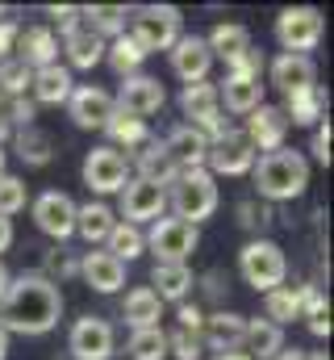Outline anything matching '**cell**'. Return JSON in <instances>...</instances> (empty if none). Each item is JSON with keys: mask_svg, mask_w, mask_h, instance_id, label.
Here are the masks:
<instances>
[{"mask_svg": "<svg viewBox=\"0 0 334 360\" xmlns=\"http://www.w3.org/2000/svg\"><path fill=\"white\" fill-rule=\"evenodd\" d=\"M267 76H272V84L284 92H301V89H314L318 84V68H314V59L309 55H276L272 59V68H267Z\"/></svg>", "mask_w": 334, "mask_h": 360, "instance_id": "obj_23", "label": "cell"}, {"mask_svg": "<svg viewBox=\"0 0 334 360\" xmlns=\"http://www.w3.org/2000/svg\"><path fill=\"white\" fill-rule=\"evenodd\" d=\"M63 51H67V63L80 68V72H92L96 63H105V38H100L84 17L72 30H63ZM72 68H67V72H72Z\"/></svg>", "mask_w": 334, "mask_h": 360, "instance_id": "obj_22", "label": "cell"}, {"mask_svg": "<svg viewBox=\"0 0 334 360\" xmlns=\"http://www.w3.org/2000/svg\"><path fill=\"white\" fill-rule=\"evenodd\" d=\"M196 243H201V231L180 222V218H155L151 235H147V248L155 252V264H188Z\"/></svg>", "mask_w": 334, "mask_h": 360, "instance_id": "obj_8", "label": "cell"}, {"mask_svg": "<svg viewBox=\"0 0 334 360\" xmlns=\"http://www.w3.org/2000/svg\"><path fill=\"white\" fill-rule=\"evenodd\" d=\"M80 17L100 34V38H117V34H126V25H130V8H126V4H88V8H80Z\"/></svg>", "mask_w": 334, "mask_h": 360, "instance_id": "obj_38", "label": "cell"}, {"mask_svg": "<svg viewBox=\"0 0 334 360\" xmlns=\"http://www.w3.org/2000/svg\"><path fill=\"white\" fill-rule=\"evenodd\" d=\"M301 319L318 340H330V302L318 285H301Z\"/></svg>", "mask_w": 334, "mask_h": 360, "instance_id": "obj_37", "label": "cell"}, {"mask_svg": "<svg viewBox=\"0 0 334 360\" xmlns=\"http://www.w3.org/2000/svg\"><path fill=\"white\" fill-rule=\"evenodd\" d=\"M326 34V21H322V8L314 4H293V8H280L276 17V42L284 46V55H309Z\"/></svg>", "mask_w": 334, "mask_h": 360, "instance_id": "obj_6", "label": "cell"}, {"mask_svg": "<svg viewBox=\"0 0 334 360\" xmlns=\"http://www.w3.org/2000/svg\"><path fill=\"white\" fill-rule=\"evenodd\" d=\"M121 197V218L130 222V226H142V222H155V218H163L167 210V193L159 184H147V180L130 176V184L117 193ZM117 218V222H121Z\"/></svg>", "mask_w": 334, "mask_h": 360, "instance_id": "obj_14", "label": "cell"}, {"mask_svg": "<svg viewBox=\"0 0 334 360\" xmlns=\"http://www.w3.org/2000/svg\"><path fill=\"white\" fill-rule=\"evenodd\" d=\"M80 176L92 193L113 197V193H121V188L130 184V160H126L121 151H113V147H96V151L84 155Z\"/></svg>", "mask_w": 334, "mask_h": 360, "instance_id": "obj_9", "label": "cell"}, {"mask_svg": "<svg viewBox=\"0 0 334 360\" xmlns=\"http://www.w3.org/2000/svg\"><path fill=\"white\" fill-rule=\"evenodd\" d=\"M8 143H13V151H17V160H21L25 168H46V164L59 155V151H55V139H51L38 122H34V126H17Z\"/></svg>", "mask_w": 334, "mask_h": 360, "instance_id": "obj_25", "label": "cell"}, {"mask_svg": "<svg viewBox=\"0 0 334 360\" xmlns=\"http://www.w3.org/2000/svg\"><path fill=\"white\" fill-rule=\"evenodd\" d=\"M80 276H84V285L96 289V293H117V289L126 285V264L113 260L109 252H84Z\"/></svg>", "mask_w": 334, "mask_h": 360, "instance_id": "obj_24", "label": "cell"}, {"mask_svg": "<svg viewBox=\"0 0 334 360\" xmlns=\"http://www.w3.org/2000/svg\"><path fill=\"white\" fill-rule=\"evenodd\" d=\"M25 201H29V193H25V180L21 176H0V218H13V214H21L25 210Z\"/></svg>", "mask_w": 334, "mask_h": 360, "instance_id": "obj_44", "label": "cell"}, {"mask_svg": "<svg viewBox=\"0 0 334 360\" xmlns=\"http://www.w3.org/2000/svg\"><path fill=\"white\" fill-rule=\"evenodd\" d=\"M167 155H171V164L180 168V172H196V168H205V155H209V139L196 130V126H188V122H180V126H171L163 139Z\"/></svg>", "mask_w": 334, "mask_h": 360, "instance_id": "obj_19", "label": "cell"}, {"mask_svg": "<svg viewBox=\"0 0 334 360\" xmlns=\"http://www.w3.org/2000/svg\"><path fill=\"white\" fill-rule=\"evenodd\" d=\"M205 46H209L213 59L234 63L239 55H247L250 51V30L247 25H239V21H222V25H213V34L205 38Z\"/></svg>", "mask_w": 334, "mask_h": 360, "instance_id": "obj_32", "label": "cell"}, {"mask_svg": "<svg viewBox=\"0 0 334 360\" xmlns=\"http://www.w3.org/2000/svg\"><path fill=\"white\" fill-rule=\"evenodd\" d=\"M121 319H126L134 331L159 327V319H163V302L151 293V285H138V289L126 293V302H121Z\"/></svg>", "mask_w": 334, "mask_h": 360, "instance_id": "obj_31", "label": "cell"}, {"mask_svg": "<svg viewBox=\"0 0 334 360\" xmlns=\"http://www.w3.org/2000/svg\"><path fill=\"white\" fill-rule=\"evenodd\" d=\"M167 59H171V72H175L184 84L205 80V76H209V68H213V55H209L205 38H196V34H180V42L167 51Z\"/></svg>", "mask_w": 334, "mask_h": 360, "instance_id": "obj_20", "label": "cell"}, {"mask_svg": "<svg viewBox=\"0 0 334 360\" xmlns=\"http://www.w3.org/2000/svg\"><path fill=\"white\" fill-rule=\"evenodd\" d=\"M42 276L51 281V285H63V281H76L80 276V256L72 252V248H63V243H55L51 252H42Z\"/></svg>", "mask_w": 334, "mask_h": 360, "instance_id": "obj_40", "label": "cell"}, {"mask_svg": "<svg viewBox=\"0 0 334 360\" xmlns=\"http://www.w3.org/2000/svg\"><path fill=\"white\" fill-rule=\"evenodd\" d=\"M13 51H17L13 59H21L29 72H42L51 63H59V34L51 25H25L17 34V46Z\"/></svg>", "mask_w": 334, "mask_h": 360, "instance_id": "obj_18", "label": "cell"}, {"mask_svg": "<svg viewBox=\"0 0 334 360\" xmlns=\"http://www.w3.org/2000/svg\"><path fill=\"white\" fill-rule=\"evenodd\" d=\"M8 281H13V272L4 269V260H0V297H4V289H8Z\"/></svg>", "mask_w": 334, "mask_h": 360, "instance_id": "obj_54", "label": "cell"}, {"mask_svg": "<svg viewBox=\"0 0 334 360\" xmlns=\"http://www.w3.org/2000/svg\"><path fill=\"white\" fill-rule=\"evenodd\" d=\"M180 109H184L188 126H196L205 139H218L226 130V117H222V105H218V84H209V80L184 84L180 89Z\"/></svg>", "mask_w": 334, "mask_h": 360, "instance_id": "obj_11", "label": "cell"}, {"mask_svg": "<svg viewBox=\"0 0 334 360\" xmlns=\"http://www.w3.org/2000/svg\"><path fill=\"white\" fill-rule=\"evenodd\" d=\"M167 101L163 84L155 80V76H130L126 84H121V92L113 96V105H117V113H130V117H138V122H147L151 113H159Z\"/></svg>", "mask_w": 334, "mask_h": 360, "instance_id": "obj_15", "label": "cell"}, {"mask_svg": "<svg viewBox=\"0 0 334 360\" xmlns=\"http://www.w3.org/2000/svg\"><path fill=\"white\" fill-rule=\"evenodd\" d=\"M167 205H171V218H180L188 226H201L218 210V180L209 176L205 168L180 172L171 180V188H167Z\"/></svg>", "mask_w": 334, "mask_h": 360, "instance_id": "obj_3", "label": "cell"}, {"mask_svg": "<svg viewBox=\"0 0 334 360\" xmlns=\"http://www.w3.org/2000/svg\"><path fill=\"white\" fill-rule=\"evenodd\" d=\"M309 151H314V160H318L322 168H330V117L314 126V143H309Z\"/></svg>", "mask_w": 334, "mask_h": 360, "instance_id": "obj_46", "label": "cell"}, {"mask_svg": "<svg viewBox=\"0 0 334 360\" xmlns=\"http://www.w3.org/2000/svg\"><path fill=\"white\" fill-rule=\"evenodd\" d=\"M29 214H34V226H38L42 235H51L55 243H67V239L76 235V201H72L63 188L38 193L34 205H29Z\"/></svg>", "mask_w": 334, "mask_h": 360, "instance_id": "obj_10", "label": "cell"}, {"mask_svg": "<svg viewBox=\"0 0 334 360\" xmlns=\"http://www.w3.org/2000/svg\"><path fill=\"white\" fill-rule=\"evenodd\" d=\"M234 214H239V226L250 231L255 239H263V231L272 226V210H267V201H259V197H243V201L234 205Z\"/></svg>", "mask_w": 334, "mask_h": 360, "instance_id": "obj_42", "label": "cell"}, {"mask_svg": "<svg viewBox=\"0 0 334 360\" xmlns=\"http://www.w3.org/2000/svg\"><path fill=\"white\" fill-rule=\"evenodd\" d=\"M243 335H247V319L234 310H213L201 323V344L205 352H243Z\"/></svg>", "mask_w": 334, "mask_h": 360, "instance_id": "obj_16", "label": "cell"}, {"mask_svg": "<svg viewBox=\"0 0 334 360\" xmlns=\"http://www.w3.org/2000/svg\"><path fill=\"white\" fill-rule=\"evenodd\" d=\"M126 352H130V360H167V331H163V327L130 331Z\"/></svg>", "mask_w": 334, "mask_h": 360, "instance_id": "obj_41", "label": "cell"}, {"mask_svg": "<svg viewBox=\"0 0 334 360\" xmlns=\"http://www.w3.org/2000/svg\"><path fill=\"white\" fill-rule=\"evenodd\" d=\"M113 348H117L113 327L100 314H84V319L72 323V331H67V352H72V360H109Z\"/></svg>", "mask_w": 334, "mask_h": 360, "instance_id": "obj_12", "label": "cell"}, {"mask_svg": "<svg viewBox=\"0 0 334 360\" xmlns=\"http://www.w3.org/2000/svg\"><path fill=\"white\" fill-rule=\"evenodd\" d=\"M130 172H138V180H147V184H159V188H171V180L180 176V168L171 164V155H167L163 139H147L138 151H134V160H130Z\"/></svg>", "mask_w": 334, "mask_h": 360, "instance_id": "obj_21", "label": "cell"}, {"mask_svg": "<svg viewBox=\"0 0 334 360\" xmlns=\"http://www.w3.org/2000/svg\"><path fill=\"white\" fill-rule=\"evenodd\" d=\"M284 348V327L267 323V319H247V335H243V352L250 360H272Z\"/></svg>", "mask_w": 334, "mask_h": 360, "instance_id": "obj_33", "label": "cell"}, {"mask_svg": "<svg viewBox=\"0 0 334 360\" xmlns=\"http://www.w3.org/2000/svg\"><path fill=\"white\" fill-rule=\"evenodd\" d=\"M72 89H76V80H72V72L63 63H51V68L34 72V80H29L34 105H67Z\"/></svg>", "mask_w": 334, "mask_h": 360, "instance_id": "obj_29", "label": "cell"}, {"mask_svg": "<svg viewBox=\"0 0 334 360\" xmlns=\"http://www.w3.org/2000/svg\"><path fill=\"white\" fill-rule=\"evenodd\" d=\"M284 117H288V126H309V130L318 122H326V89L314 84V89L288 92L284 96Z\"/></svg>", "mask_w": 334, "mask_h": 360, "instance_id": "obj_27", "label": "cell"}, {"mask_svg": "<svg viewBox=\"0 0 334 360\" xmlns=\"http://www.w3.org/2000/svg\"><path fill=\"white\" fill-rule=\"evenodd\" d=\"M126 34H130L147 55L171 51V46L180 42V34H184V17H180L175 4H142V8H130Z\"/></svg>", "mask_w": 334, "mask_h": 360, "instance_id": "obj_4", "label": "cell"}, {"mask_svg": "<svg viewBox=\"0 0 334 360\" xmlns=\"http://www.w3.org/2000/svg\"><path fill=\"white\" fill-rule=\"evenodd\" d=\"M113 226H117V214H113L109 201H84V205H76V235H80L88 248L92 243H105Z\"/></svg>", "mask_w": 334, "mask_h": 360, "instance_id": "obj_28", "label": "cell"}, {"mask_svg": "<svg viewBox=\"0 0 334 360\" xmlns=\"http://www.w3.org/2000/svg\"><path fill=\"white\" fill-rule=\"evenodd\" d=\"M218 360H250V356H247V352H222Z\"/></svg>", "mask_w": 334, "mask_h": 360, "instance_id": "obj_56", "label": "cell"}, {"mask_svg": "<svg viewBox=\"0 0 334 360\" xmlns=\"http://www.w3.org/2000/svg\"><path fill=\"white\" fill-rule=\"evenodd\" d=\"M105 63H109L121 80H130V76H138V68L147 63V51H142L130 34H117V38L105 42Z\"/></svg>", "mask_w": 334, "mask_h": 360, "instance_id": "obj_34", "label": "cell"}, {"mask_svg": "<svg viewBox=\"0 0 334 360\" xmlns=\"http://www.w3.org/2000/svg\"><path fill=\"white\" fill-rule=\"evenodd\" d=\"M63 314V293L42 272H17L0 297V327L8 335H51Z\"/></svg>", "mask_w": 334, "mask_h": 360, "instance_id": "obj_1", "label": "cell"}, {"mask_svg": "<svg viewBox=\"0 0 334 360\" xmlns=\"http://www.w3.org/2000/svg\"><path fill=\"white\" fill-rule=\"evenodd\" d=\"M175 319H180V331H196V335H201V323H205V314H201V306H188V302H184Z\"/></svg>", "mask_w": 334, "mask_h": 360, "instance_id": "obj_51", "label": "cell"}, {"mask_svg": "<svg viewBox=\"0 0 334 360\" xmlns=\"http://www.w3.org/2000/svg\"><path fill=\"white\" fill-rule=\"evenodd\" d=\"M29 80H34V72L21 59H4L0 63V92L4 96H25L29 92Z\"/></svg>", "mask_w": 334, "mask_h": 360, "instance_id": "obj_43", "label": "cell"}, {"mask_svg": "<svg viewBox=\"0 0 334 360\" xmlns=\"http://www.w3.org/2000/svg\"><path fill=\"white\" fill-rule=\"evenodd\" d=\"M105 134L113 139V151H138L147 139H151V126L147 122H138V117H130V113H113L109 117V126H105Z\"/></svg>", "mask_w": 334, "mask_h": 360, "instance_id": "obj_39", "label": "cell"}, {"mask_svg": "<svg viewBox=\"0 0 334 360\" xmlns=\"http://www.w3.org/2000/svg\"><path fill=\"white\" fill-rule=\"evenodd\" d=\"M259 72H263V55L250 46L247 55H239L234 63H226V76H255L259 80Z\"/></svg>", "mask_w": 334, "mask_h": 360, "instance_id": "obj_47", "label": "cell"}, {"mask_svg": "<svg viewBox=\"0 0 334 360\" xmlns=\"http://www.w3.org/2000/svg\"><path fill=\"white\" fill-rule=\"evenodd\" d=\"M255 147L243 130H222L218 139H209V155H205V172L218 180V176H247L250 164H255Z\"/></svg>", "mask_w": 334, "mask_h": 360, "instance_id": "obj_7", "label": "cell"}, {"mask_svg": "<svg viewBox=\"0 0 334 360\" xmlns=\"http://www.w3.org/2000/svg\"><path fill=\"white\" fill-rule=\"evenodd\" d=\"M250 184L259 201H293L309 188V160L293 147L267 151L250 164Z\"/></svg>", "mask_w": 334, "mask_h": 360, "instance_id": "obj_2", "label": "cell"}, {"mask_svg": "<svg viewBox=\"0 0 334 360\" xmlns=\"http://www.w3.org/2000/svg\"><path fill=\"white\" fill-rule=\"evenodd\" d=\"M0 176H4V147H0Z\"/></svg>", "mask_w": 334, "mask_h": 360, "instance_id": "obj_58", "label": "cell"}, {"mask_svg": "<svg viewBox=\"0 0 334 360\" xmlns=\"http://www.w3.org/2000/svg\"><path fill=\"white\" fill-rule=\"evenodd\" d=\"M113 113H117L113 92L96 89V84H76L72 96H67V117H72L80 130H105Z\"/></svg>", "mask_w": 334, "mask_h": 360, "instance_id": "obj_13", "label": "cell"}, {"mask_svg": "<svg viewBox=\"0 0 334 360\" xmlns=\"http://www.w3.org/2000/svg\"><path fill=\"white\" fill-rule=\"evenodd\" d=\"M17 34H21V25H17V21H0V63H4V59H13Z\"/></svg>", "mask_w": 334, "mask_h": 360, "instance_id": "obj_49", "label": "cell"}, {"mask_svg": "<svg viewBox=\"0 0 334 360\" xmlns=\"http://www.w3.org/2000/svg\"><path fill=\"white\" fill-rule=\"evenodd\" d=\"M46 17H55V25H59V34H63V30H72V25L80 21V8H76V4H63V8H59V4H51V8H46Z\"/></svg>", "mask_w": 334, "mask_h": 360, "instance_id": "obj_48", "label": "cell"}, {"mask_svg": "<svg viewBox=\"0 0 334 360\" xmlns=\"http://www.w3.org/2000/svg\"><path fill=\"white\" fill-rule=\"evenodd\" d=\"M239 272L255 293H272L284 285L288 276V260H284V248L276 239H250L247 248L239 252Z\"/></svg>", "mask_w": 334, "mask_h": 360, "instance_id": "obj_5", "label": "cell"}, {"mask_svg": "<svg viewBox=\"0 0 334 360\" xmlns=\"http://www.w3.org/2000/svg\"><path fill=\"white\" fill-rule=\"evenodd\" d=\"M105 252H109L113 260H121V264H130V260H138V256L147 252V235H142V226H130V222H117V226L109 231V239H105Z\"/></svg>", "mask_w": 334, "mask_h": 360, "instance_id": "obj_35", "label": "cell"}, {"mask_svg": "<svg viewBox=\"0 0 334 360\" xmlns=\"http://www.w3.org/2000/svg\"><path fill=\"white\" fill-rule=\"evenodd\" d=\"M250 139V147H255V155L263 151H280L284 147V139H288V117H284V109L280 105H259L255 113H247V130H243Z\"/></svg>", "mask_w": 334, "mask_h": 360, "instance_id": "obj_17", "label": "cell"}, {"mask_svg": "<svg viewBox=\"0 0 334 360\" xmlns=\"http://www.w3.org/2000/svg\"><path fill=\"white\" fill-rule=\"evenodd\" d=\"M196 285H205V293H209L213 302H222V293L230 289V281H226V276H222L218 269H213V272H205V276H196Z\"/></svg>", "mask_w": 334, "mask_h": 360, "instance_id": "obj_50", "label": "cell"}, {"mask_svg": "<svg viewBox=\"0 0 334 360\" xmlns=\"http://www.w3.org/2000/svg\"><path fill=\"white\" fill-rule=\"evenodd\" d=\"M13 248V218H0V252Z\"/></svg>", "mask_w": 334, "mask_h": 360, "instance_id": "obj_52", "label": "cell"}, {"mask_svg": "<svg viewBox=\"0 0 334 360\" xmlns=\"http://www.w3.org/2000/svg\"><path fill=\"white\" fill-rule=\"evenodd\" d=\"M8 13H13V8H4V4H0V21H8Z\"/></svg>", "mask_w": 334, "mask_h": 360, "instance_id": "obj_57", "label": "cell"}, {"mask_svg": "<svg viewBox=\"0 0 334 360\" xmlns=\"http://www.w3.org/2000/svg\"><path fill=\"white\" fill-rule=\"evenodd\" d=\"M263 319H267V323H276V327L297 323V319H301V289L280 285V289L263 293Z\"/></svg>", "mask_w": 334, "mask_h": 360, "instance_id": "obj_36", "label": "cell"}, {"mask_svg": "<svg viewBox=\"0 0 334 360\" xmlns=\"http://www.w3.org/2000/svg\"><path fill=\"white\" fill-rule=\"evenodd\" d=\"M0 360H8V331L0 327Z\"/></svg>", "mask_w": 334, "mask_h": 360, "instance_id": "obj_55", "label": "cell"}, {"mask_svg": "<svg viewBox=\"0 0 334 360\" xmlns=\"http://www.w3.org/2000/svg\"><path fill=\"white\" fill-rule=\"evenodd\" d=\"M192 289H196V272L188 269V264H155V269H151V293H155L159 302L184 306Z\"/></svg>", "mask_w": 334, "mask_h": 360, "instance_id": "obj_26", "label": "cell"}, {"mask_svg": "<svg viewBox=\"0 0 334 360\" xmlns=\"http://www.w3.org/2000/svg\"><path fill=\"white\" fill-rule=\"evenodd\" d=\"M218 105H226L230 113H255L263 105V84L255 76H226L222 89H218Z\"/></svg>", "mask_w": 334, "mask_h": 360, "instance_id": "obj_30", "label": "cell"}, {"mask_svg": "<svg viewBox=\"0 0 334 360\" xmlns=\"http://www.w3.org/2000/svg\"><path fill=\"white\" fill-rule=\"evenodd\" d=\"M272 360H305V352H301V348H280Z\"/></svg>", "mask_w": 334, "mask_h": 360, "instance_id": "obj_53", "label": "cell"}, {"mask_svg": "<svg viewBox=\"0 0 334 360\" xmlns=\"http://www.w3.org/2000/svg\"><path fill=\"white\" fill-rule=\"evenodd\" d=\"M167 356L175 360H205V344L196 331H171L167 335Z\"/></svg>", "mask_w": 334, "mask_h": 360, "instance_id": "obj_45", "label": "cell"}]
</instances>
